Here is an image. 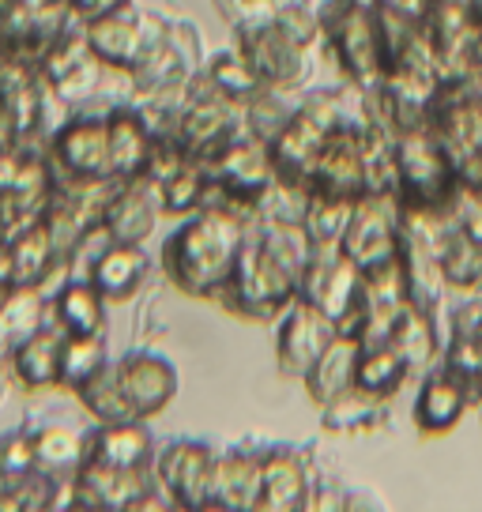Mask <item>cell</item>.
<instances>
[{"label":"cell","mask_w":482,"mask_h":512,"mask_svg":"<svg viewBox=\"0 0 482 512\" xmlns=\"http://www.w3.org/2000/svg\"><path fill=\"white\" fill-rule=\"evenodd\" d=\"M249 215L208 204V208L185 215L181 226L162 245V272L181 294L219 302L230 287V275L238 268L241 245L249 234Z\"/></svg>","instance_id":"1"},{"label":"cell","mask_w":482,"mask_h":512,"mask_svg":"<svg viewBox=\"0 0 482 512\" xmlns=\"http://www.w3.org/2000/svg\"><path fill=\"white\" fill-rule=\"evenodd\" d=\"M321 46L336 61L343 80L351 83L358 98H370L385 83V53L377 38L373 0H321Z\"/></svg>","instance_id":"2"},{"label":"cell","mask_w":482,"mask_h":512,"mask_svg":"<svg viewBox=\"0 0 482 512\" xmlns=\"http://www.w3.org/2000/svg\"><path fill=\"white\" fill-rule=\"evenodd\" d=\"M456 162L430 125L396 132V192L407 211H452L456 200Z\"/></svg>","instance_id":"3"},{"label":"cell","mask_w":482,"mask_h":512,"mask_svg":"<svg viewBox=\"0 0 482 512\" xmlns=\"http://www.w3.org/2000/svg\"><path fill=\"white\" fill-rule=\"evenodd\" d=\"M298 298V275L290 272L287 264H279L260 238L245 234V245H241L238 268L230 275V287L223 290L219 302L234 313V317L245 320H279L287 313V305Z\"/></svg>","instance_id":"4"},{"label":"cell","mask_w":482,"mask_h":512,"mask_svg":"<svg viewBox=\"0 0 482 512\" xmlns=\"http://www.w3.org/2000/svg\"><path fill=\"white\" fill-rule=\"evenodd\" d=\"M347 121V110L339 106L328 91L306 95L294 106V117L287 128L275 136L272 144V166L275 177H283L290 185H309V174L321 159L328 140L336 136V128Z\"/></svg>","instance_id":"5"},{"label":"cell","mask_w":482,"mask_h":512,"mask_svg":"<svg viewBox=\"0 0 482 512\" xmlns=\"http://www.w3.org/2000/svg\"><path fill=\"white\" fill-rule=\"evenodd\" d=\"M298 298L321 309L336 324V332L362 336L366 328V298H362V268L339 249H317L306 275L298 283Z\"/></svg>","instance_id":"6"},{"label":"cell","mask_w":482,"mask_h":512,"mask_svg":"<svg viewBox=\"0 0 482 512\" xmlns=\"http://www.w3.org/2000/svg\"><path fill=\"white\" fill-rule=\"evenodd\" d=\"M234 49L249 61L260 87H272V91H287L290 95V91H302L309 76H313V53L306 46H298L275 23V16L234 27Z\"/></svg>","instance_id":"7"},{"label":"cell","mask_w":482,"mask_h":512,"mask_svg":"<svg viewBox=\"0 0 482 512\" xmlns=\"http://www.w3.org/2000/svg\"><path fill=\"white\" fill-rule=\"evenodd\" d=\"M208 170H211V185H215L211 204H226V208H234L253 219L260 196L272 189L275 181L272 147L238 132L215 159H208Z\"/></svg>","instance_id":"8"},{"label":"cell","mask_w":482,"mask_h":512,"mask_svg":"<svg viewBox=\"0 0 482 512\" xmlns=\"http://www.w3.org/2000/svg\"><path fill=\"white\" fill-rule=\"evenodd\" d=\"M166 31H170L166 19L140 12L136 4H125L117 12H106V16L83 23L87 49L113 72H132L166 38Z\"/></svg>","instance_id":"9"},{"label":"cell","mask_w":482,"mask_h":512,"mask_svg":"<svg viewBox=\"0 0 482 512\" xmlns=\"http://www.w3.org/2000/svg\"><path fill=\"white\" fill-rule=\"evenodd\" d=\"M403 230V204L396 189H366L351 208L339 253L351 256L358 268H370L377 260L396 256Z\"/></svg>","instance_id":"10"},{"label":"cell","mask_w":482,"mask_h":512,"mask_svg":"<svg viewBox=\"0 0 482 512\" xmlns=\"http://www.w3.org/2000/svg\"><path fill=\"white\" fill-rule=\"evenodd\" d=\"M49 162L61 181H110V132L106 110L102 113H72L61 128L49 136Z\"/></svg>","instance_id":"11"},{"label":"cell","mask_w":482,"mask_h":512,"mask_svg":"<svg viewBox=\"0 0 482 512\" xmlns=\"http://www.w3.org/2000/svg\"><path fill=\"white\" fill-rule=\"evenodd\" d=\"M482 8L475 0H430L426 49L441 80H471V53L479 34Z\"/></svg>","instance_id":"12"},{"label":"cell","mask_w":482,"mask_h":512,"mask_svg":"<svg viewBox=\"0 0 482 512\" xmlns=\"http://www.w3.org/2000/svg\"><path fill=\"white\" fill-rule=\"evenodd\" d=\"M155 482L162 494L170 497L174 509L204 512L211 494V471H215V452L204 441L193 437H177L155 448Z\"/></svg>","instance_id":"13"},{"label":"cell","mask_w":482,"mask_h":512,"mask_svg":"<svg viewBox=\"0 0 482 512\" xmlns=\"http://www.w3.org/2000/svg\"><path fill=\"white\" fill-rule=\"evenodd\" d=\"M241 132V106L223 95H211L200 83H189V98L177 121V144L189 159L208 162Z\"/></svg>","instance_id":"14"},{"label":"cell","mask_w":482,"mask_h":512,"mask_svg":"<svg viewBox=\"0 0 482 512\" xmlns=\"http://www.w3.org/2000/svg\"><path fill=\"white\" fill-rule=\"evenodd\" d=\"M336 336V324L324 317L309 298H294L275 328V366L290 381H302L309 366L321 358V351Z\"/></svg>","instance_id":"15"},{"label":"cell","mask_w":482,"mask_h":512,"mask_svg":"<svg viewBox=\"0 0 482 512\" xmlns=\"http://www.w3.org/2000/svg\"><path fill=\"white\" fill-rule=\"evenodd\" d=\"M0 272L12 287H42L46 294L57 290L53 279H68V260L49 234L46 219L23 226L8 245H0Z\"/></svg>","instance_id":"16"},{"label":"cell","mask_w":482,"mask_h":512,"mask_svg":"<svg viewBox=\"0 0 482 512\" xmlns=\"http://www.w3.org/2000/svg\"><path fill=\"white\" fill-rule=\"evenodd\" d=\"M162 219V200H159V181L151 177H129L117 181L102 208V230L110 241L121 245H144Z\"/></svg>","instance_id":"17"},{"label":"cell","mask_w":482,"mask_h":512,"mask_svg":"<svg viewBox=\"0 0 482 512\" xmlns=\"http://www.w3.org/2000/svg\"><path fill=\"white\" fill-rule=\"evenodd\" d=\"M113 366H117V381L125 388L136 418L162 415L174 403L177 388H181L174 362L155 351H129L121 362H113Z\"/></svg>","instance_id":"18"},{"label":"cell","mask_w":482,"mask_h":512,"mask_svg":"<svg viewBox=\"0 0 482 512\" xmlns=\"http://www.w3.org/2000/svg\"><path fill=\"white\" fill-rule=\"evenodd\" d=\"M471 384L452 373L449 366H437L430 369L422 384H418V396L415 407H411V418H415L418 433L426 437H441L449 433L452 426H460V418L467 415V403H471Z\"/></svg>","instance_id":"19"},{"label":"cell","mask_w":482,"mask_h":512,"mask_svg":"<svg viewBox=\"0 0 482 512\" xmlns=\"http://www.w3.org/2000/svg\"><path fill=\"white\" fill-rule=\"evenodd\" d=\"M309 192H328L343 200H358L366 192V174H362V151H358V121L347 113V121L336 128V136L328 140L321 159L309 174Z\"/></svg>","instance_id":"20"},{"label":"cell","mask_w":482,"mask_h":512,"mask_svg":"<svg viewBox=\"0 0 482 512\" xmlns=\"http://www.w3.org/2000/svg\"><path fill=\"white\" fill-rule=\"evenodd\" d=\"M106 132H110V166L117 181L129 177H144L147 162H151V147H155V132L147 125L144 110L125 98L106 106Z\"/></svg>","instance_id":"21"},{"label":"cell","mask_w":482,"mask_h":512,"mask_svg":"<svg viewBox=\"0 0 482 512\" xmlns=\"http://www.w3.org/2000/svg\"><path fill=\"white\" fill-rule=\"evenodd\" d=\"M313 501L306 460L294 448H272L260 460V512H302Z\"/></svg>","instance_id":"22"},{"label":"cell","mask_w":482,"mask_h":512,"mask_svg":"<svg viewBox=\"0 0 482 512\" xmlns=\"http://www.w3.org/2000/svg\"><path fill=\"white\" fill-rule=\"evenodd\" d=\"M396 256H400V268H403V279H407V298H411V305L422 309V313L441 317L445 298H449V283H445L441 253H437L434 245H426L422 238H415L411 230H400Z\"/></svg>","instance_id":"23"},{"label":"cell","mask_w":482,"mask_h":512,"mask_svg":"<svg viewBox=\"0 0 482 512\" xmlns=\"http://www.w3.org/2000/svg\"><path fill=\"white\" fill-rule=\"evenodd\" d=\"M155 437L147 430V418H125V422H98V430L87 433V460L106 467H151L155 464Z\"/></svg>","instance_id":"24"},{"label":"cell","mask_w":482,"mask_h":512,"mask_svg":"<svg viewBox=\"0 0 482 512\" xmlns=\"http://www.w3.org/2000/svg\"><path fill=\"white\" fill-rule=\"evenodd\" d=\"M260 460H264V452L257 456V452H249V448H230L226 456H215L208 509H219V512H253L257 509Z\"/></svg>","instance_id":"25"},{"label":"cell","mask_w":482,"mask_h":512,"mask_svg":"<svg viewBox=\"0 0 482 512\" xmlns=\"http://www.w3.org/2000/svg\"><path fill=\"white\" fill-rule=\"evenodd\" d=\"M358 354H362V336L354 332H336L332 343L321 351V358L309 366V373L302 377L306 396L317 407H328L332 400L354 392V369H358Z\"/></svg>","instance_id":"26"},{"label":"cell","mask_w":482,"mask_h":512,"mask_svg":"<svg viewBox=\"0 0 482 512\" xmlns=\"http://www.w3.org/2000/svg\"><path fill=\"white\" fill-rule=\"evenodd\" d=\"M49 317L65 336H102L106 332V298L87 275H68L49 294Z\"/></svg>","instance_id":"27"},{"label":"cell","mask_w":482,"mask_h":512,"mask_svg":"<svg viewBox=\"0 0 482 512\" xmlns=\"http://www.w3.org/2000/svg\"><path fill=\"white\" fill-rule=\"evenodd\" d=\"M61 351H65V332L49 320L46 328H38L34 336H27L19 347L4 354L8 358V373L16 377L23 388L42 392L61 384Z\"/></svg>","instance_id":"28"},{"label":"cell","mask_w":482,"mask_h":512,"mask_svg":"<svg viewBox=\"0 0 482 512\" xmlns=\"http://www.w3.org/2000/svg\"><path fill=\"white\" fill-rule=\"evenodd\" d=\"M147 272H151V260H147L144 245L110 241V245L91 260L87 279L95 283L98 294H102L106 302H129L132 294L147 283Z\"/></svg>","instance_id":"29"},{"label":"cell","mask_w":482,"mask_h":512,"mask_svg":"<svg viewBox=\"0 0 482 512\" xmlns=\"http://www.w3.org/2000/svg\"><path fill=\"white\" fill-rule=\"evenodd\" d=\"M49 294L42 287H12L0 302V351L8 354L49 324Z\"/></svg>","instance_id":"30"},{"label":"cell","mask_w":482,"mask_h":512,"mask_svg":"<svg viewBox=\"0 0 482 512\" xmlns=\"http://www.w3.org/2000/svg\"><path fill=\"white\" fill-rule=\"evenodd\" d=\"M411 377V366L392 343H362L358 354V369H354V388L377 396V400H392Z\"/></svg>","instance_id":"31"},{"label":"cell","mask_w":482,"mask_h":512,"mask_svg":"<svg viewBox=\"0 0 482 512\" xmlns=\"http://www.w3.org/2000/svg\"><path fill=\"white\" fill-rule=\"evenodd\" d=\"M385 343H392V347L407 358L411 373H418V369H426L430 362H434V354L441 351V343H445L441 317L422 313V309H415V305H407V309L400 313V320L392 324V332H388Z\"/></svg>","instance_id":"32"},{"label":"cell","mask_w":482,"mask_h":512,"mask_svg":"<svg viewBox=\"0 0 482 512\" xmlns=\"http://www.w3.org/2000/svg\"><path fill=\"white\" fill-rule=\"evenodd\" d=\"M34 452H38V467L53 475V479H72L83 464H87V433L65 422H49L34 430Z\"/></svg>","instance_id":"33"},{"label":"cell","mask_w":482,"mask_h":512,"mask_svg":"<svg viewBox=\"0 0 482 512\" xmlns=\"http://www.w3.org/2000/svg\"><path fill=\"white\" fill-rule=\"evenodd\" d=\"M211 170L208 162L200 159H185L170 177L159 181V200H162V215H174V219H185L193 211L208 208L211 204Z\"/></svg>","instance_id":"34"},{"label":"cell","mask_w":482,"mask_h":512,"mask_svg":"<svg viewBox=\"0 0 482 512\" xmlns=\"http://www.w3.org/2000/svg\"><path fill=\"white\" fill-rule=\"evenodd\" d=\"M196 83L204 91H211V95H223L230 102H238V106L260 91V80L253 76V68H249V61L241 57L238 49H223L208 64H200L196 68Z\"/></svg>","instance_id":"35"},{"label":"cell","mask_w":482,"mask_h":512,"mask_svg":"<svg viewBox=\"0 0 482 512\" xmlns=\"http://www.w3.org/2000/svg\"><path fill=\"white\" fill-rule=\"evenodd\" d=\"M388 400H377V396H366V392H347L332 400L328 407H321V422L324 430L343 433V437H354V433H373L385 426L388 418Z\"/></svg>","instance_id":"36"},{"label":"cell","mask_w":482,"mask_h":512,"mask_svg":"<svg viewBox=\"0 0 482 512\" xmlns=\"http://www.w3.org/2000/svg\"><path fill=\"white\" fill-rule=\"evenodd\" d=\"M294 106L287 91H272V87H260L253 98L241 102V132L253 136L260 144H275V136L287 128V121L294 117Z\"/></svg>","instance_id":"37"},{"label":"cell","mask_w":482,"mask_h":512,"mask_svg":"<svg viewBox=\"0 0 482 512\" xmlns=\"http://www.w3.org/2000/svg\"><path fill=\"white\" fill-rule=\"evenodd\" d=\"M351 208H354V200L328 196V192H309L302 226H306L313 249H339L343 230H347V219H351Z\"/></svg>","instance_id":"38"},{"label":"cell","mask_w":482,"mask_h":512,"mask_svg":"<svg viewBox=\"0 0 482 512\" xmlns=\"http://www.w3.org/2000/svg\"><path fill=\"white\" fill-rule=\"evenodd\" d=\"M76 400L83 403V411L95 418V422H125V418H136L125 388L117 381V366L113 362L98 369L83 388H76Z\"/></svg>","instance_id":"39"},{"label":"cell","mask_w":482,"mask_h":512,"mask_svg":"<svg viewBox=\"0 0 482 512\" xmlns=\"http://www.w3.org/2000/svg\"><path fill=\"white\" fill-rule=\"evenodd\" d=\"M441 268L449 290H479L482 287V241L464 234L452 223L449 238L441 245Z\"/></svg>","instance_id":"40"},{"label":"cell","mask_w":482,"mask_h":512,"mask_svg":"<svg viewBox=\"0 0 482 512\" xmlns=\"http://www.w3.org/2000/svg\"><path fill=\"white\" fill-rule=\"evenodd\" d=\"M61 494H65V479H53L42 467L23 475L16 482H0V509L19 512H46L61 509Z\"/></svg>","instance_id":"41"},{"label":"cell","mask_w":482,"mask_h":512,"mask_svg":"<svg viewBox=\"0 0 482 512\" xmlns=\"http://www.w3.org/2000/svg\"><path fill=\"white\" fill-rule=\"evenodd\" d=\"M102 366H110L106 339L102 336H65V351H61V384H65L68 392L83 388Z\"/></svg>","instance_id":"42"},{"label":"cell","mask_w":482,"mask_h":512,"mask_svg":"<svg viewBox=\"0 0 482 512\" xmlns=\"http://www.w3.org/2000/svg\"><path fill=\"white\" fill-rule=\"evenodd\" d=\"M38 471L34 430H4L0 433V482H16Z\"/></svg>","instance_id":"43"},{"label":"cell","mask_w":482,"mask_h":512,"mask_svg":"<svg viewBox=\"0 0 482 512\" xmlns=\"http://www.w3.org/2000/svg\"><path fill=\"white\" fill-rule=\"evenodd\" d=\"M275 23H279L298 46H306L309 53H317V46H321V38H324L317 8H309V4H302V0H287V4H279Z\"/></svg>","instance_id":"44"},{"label":"cell","mask_w":482,"mask_h":512,"mask_svg":"<svg viewBox=\"0 0 482 512\" xmlns=\"http://www.w3.org/2000/svg\"><path fill=\"white\" fill-rule=\"evenodd\" d=\"M452 223L460 226L464 234H471L475 241H482V189H471V185H460V189H456Z\"/></svg>","instance_id":"45"},{"label":"cell","mask_w":482,"mask_h":512,"mask_svg":"<svg viewBox=\"0 0 482 512\" xmlns=\"http://www.w3.org/2000/svg\"><path fill=\"white\" fill-rule=\"evenodd\" d=\"M132 0H68V12L80 19V23H91V19L106 16V12H117Z\"/></svg>","instance_id":"46"},{"label":"cell","mask_w":482,"mask_h":512,"mask_svg":"<svg viewBox=\"0 0 482 512\" xmlns=\"http://www.w3.org/2000/svg\"><path fill=\"white\" fill-rule=\"evenodd\" d=\"M4 377H8V358L0 354V392H4Z\"/></svg>","instance_id":"47"},{"label":"cell","mask_w":482,"mask_h":512,"mask_svg":"<svg viewBox=\"0 0 482 512\" xmlns=\"http://www.w3.org/2000/svg\"><path fill=\"white\" fill-rule=\"evenodd\" d=\"M8 290H12V283H8V275L0 272V302H4V294H8Z\"/></svg>","instance_id":"48"}]
</instances>
